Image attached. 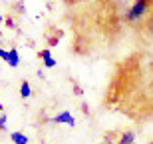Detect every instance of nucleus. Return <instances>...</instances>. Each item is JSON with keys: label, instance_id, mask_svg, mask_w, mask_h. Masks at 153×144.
<instances>
[{"label": "nucleus", "instance_id": "nucleus-1", "mask_svg": "<svg viewBox=\"0 0 153 144\" xmlns=\"http://www.w3.org/2000/svg\"><path fill=\"white\" fill-rule=\"evenodd\" d=\"M147 10H149V2L137 0V2H133V4L129 6V10L125 12V18H127V22H137L141 16H145Z\"/></svg>", "mask_w": 153, "mask_h": 144}, {"label": "nucleus", "instance_id": "nucleus-2", "mask_svg": "<svg viewBox=\"0 0 153 144\" xmlns=\"http://www.w3.org/2000/svg\"><path fill=\"white\" fill-rule=\"evenodd\" d=\"M52 120H54V122H60V124H68V126H76V118L70 114L68 110H64V112L56 114L54 118H52Z\"/></svg>", "mask_w": 153, "mask_h": 144}, {"label": "nucleus", "instance_id": "nucleus-3", "mask_svg": "<svg viewBox=\"0 0 153 144\" xmlns=\"http://www.w3.org/2000/svg\"><path fill=\"white\" fill-rule=\"evenodd\" d=\"M10 138H12V142H14V144H28V142H30L28 136H26L24 132H18V130L10 134Z\"/></svg>", "mask_w": 153, "mask_h": 144}, {"label": "nucleus", "instance_id": "nucleus-4", "mask_svg": "<svg viewBox=\"0 0 153 144\" xmlns=\"http://www.w3.org/2000/svg\"><path fill=\"white\" fill-rule=\"evenodd\" d=\"M8 52H10V56H8V64H10L12 68H16L18 64H20V54H18L16 48H12V50H8Z\"/></svg>", "mask_w": 153, "mask_h": 144}, {"label": "nucleus", "instance_id": "nucleus-5", "mask_svg": "<svg viewBox=\"0 0 153 144\" xmlns=\"http://www.w3.org/2000/svg\"><path fill=\"white\" fill-rule=\"evenodd\" d=\"M30 94H32L30 84L26 80H22V82H20V96H22V98H30Z\"/></svg>", "mask_w": 153, "mask_h": 144}, {"label": "nucleus", "instance_id": "nucleus-6", "mask_svg": "<svg viewBox=\"0 0 153 144\" xmlns=\"http://www.w3.org/2000/svg\"><path fill=\"white\" fill-rule=\"evenodd\" d=\"M133 140H135V134L131 132H123L121 134V138H119V144H133Z\"/></svg>", "mask_w": 153, "mask_h": 144}, {"label": "nucleus", "instance_id": "nucleus-7", "mask_svg": "<svg viewBox=\"0 0 153 144\" xmlns=\"http://www.w3.org/2000/svg\"><path fill=\"white\" fill-rule=\"evenodd\" d=\"M6 122H8L6 114H0V130H6Z\"/></svg>", "mask_w": 153, "mask_h": 144}, {"label": "nucleus", "instance_id": "nucleus-8", "mask_svg": "<svg viewBox=\"0 0 153 144\" xmlns=\"http://www.w3.org/2000/svg\"><path fill=\"white\" fill-rule=\"evenodd\" d=\"M42 60H48V58H52V54H50V50H40V54H38Z\"/></svg>", "mask_w": 153, "mask_h": 144}, {"label": "nucleus", "instance_id": "nucleus-9", "mask_svg": "<svg viewBox=\"0 0 153 144\" xmlns=\"http://www.w3.org/2000/svg\"><path fill=\"white\" fill-rule=\"evenodd\" d=\"M8 56H10V52L4 50V48H0V58H2L4 62H8Z\"/></svg>", "mask_w": 153, "mask_h": 144}, {"label": "nucleus", "instance_id": "nucleus-10", "mask_svg": "<svg viewBox=\"0 0 153 144\" xmlns=\"http://www.w3.org/2000/svg\"><path fill=\"white\" fill-rule=\"evenodd\" d=\"M6 24H8V26H10V28H14V26H16V24H14V20H12V18H6Z\"/></svg>", "mask_w": 153, "mask_h": 144}, {"label": "nucleus", "instance_id": "nucleus-11", "mask_svg": "<svg viewBox=\"0 0 153 144\" xmlns=\"http://www.w3.org/2000/svg\"><path fill=\"white\" fill-rule=\"evenodd\" d=\"M0 24H2V16H0Z\"/></svg>", "mask_w": 153, "mask_h": 144}, {"label": "nucleus", "instance_id": "nucleus-12", "mask_svg": "<svg viewBox=\"0 0 153 144\" xmlns=\"http://www.w3.org/2000/svg\"><path fill=\"white\" fill-rule=\"evenodd\" d=\"M151 144H153V142H151Z\"/></svg>", "mask_w": 153, "mask_h": 144}]
</instances>
